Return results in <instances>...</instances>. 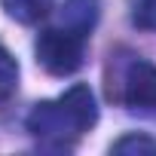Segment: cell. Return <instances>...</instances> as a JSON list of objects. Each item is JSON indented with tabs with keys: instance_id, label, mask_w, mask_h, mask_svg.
Masks as SVG:
<instances>
[{
	"instance_id": "3957f363",
	"label": "cell",
	"mask_w": 156,
	"mask_h": 156,
	"mask_svg": "<svg viewBox=\"0 0 156 156\" xmlns=\"http://www.w3.org/2000/svg\"><path fill=\"white\" fill-rule=\"evenodd\" d=\"M34 52H37V64L43 70H49L52 76H70L86 61V34L64 28V25L46 28V31H40Z\"/></svg>"
},
{
	"instance_id": "5b68a950",
	"label": "cell",
	"mask_w": 156,
	"mask_h": 156,
	"mask_svg": "<svg viewBox=\"0 0 156 156\" xmlns=\"http://www.w3.org/2000/svg\"><path fill=\"white\" fill-rule=\"evenodd\" d=\"M0 3L3 12L19 25H37L55 9V0H0Z\"/></svg>"
},
{
	"instance_id": "277c9868",
	"label": "cell",
	"mask_w": 156,
	"mask_h": 156,
	"mask_svg": "<svg viewBox=\"0 0 156 156\" xmlns=\"http://www.w3.org/2000/svg\"><path fill=\"white\" fill-rule=\"evenodd\" d=\"M98 22V0H64L61 6V25L80 34H89Z\"/></svg>"
},
{
	"instance_id": "52a82bcc",
	"label": "cell",
	"mask_w": 156,
	"mask_h": 156,
	"mask_svg": "<svg viewBox=\"0 0 156 156\" xmlns=\"http://www.w3.org/2000/svg\"><path fill=\"white\" fill-rule=\"evenodd\" d=\"M16 89H19V61L12 58L9 49L0 46V101L12 98Z\"/></svg>"
},
{
	"instance_id": "6da1fadb",
	"label": "cell",
	"mask_w": 156,
	"mask_h": 156,
	"mask_svg": "<svg viewBox=\"0 0 156 156\" xmlns=\"http://www.w3.org/2000/svg\"><path fill=\"white\" fill-rule=\"evenodd\" d=\"M98 122V101L86 83H73L58 98L40 101L25 116V129L52 147H67Z\"/></svg>"
},
{
	"instance_id": "ba28073f",
	"label": "cell",
	"mask_w": 156,
	"mask_h": 156,
	"mask_svg": "<svg viewBox=\"0 0 156 156\" xmlns=\"http://www.w3.org/2000/svg\"><path fill=\"white\" fill-rule=\"evenodd\" d=\"M132 25H135V28H141V31L156 34V0H135Z\"/></svg>"
},
{
	"instance_id": "8992f818",
	"label": "cell",
	"mask_w": 156,
	"mask_h": 156,
	"mask_svg": "<svg viewBox=\"0 0 156 156\" xmlns=\"http://www.w3.org/2000/svg\"><path fill=\"white\" fill-rule=\"evenodd\" d=\"M110 153L116 156H156V141L147 135H122L119 141L110 144Z\"/></svg>"
},
{
	"instance_id": "7a4b0ae2",
	"label": "cell",
	"mask_w": 156,
	"mask_h": 156,
	"mask_svg": "<svg viewBox=\"0 0 156 156\" xmlns=\"http://www.w3.org/2000/svg\"><path fill=\"white\" fill-rule=\"evenodd\" d=\"M110 98L126 110L156 119V64L144 55H126L116 61V83H110Z\"/></svg>"
}]
</instances>
